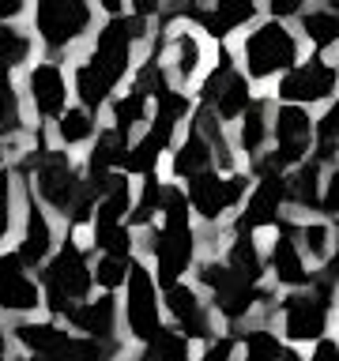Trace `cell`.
Returning a JSON list of instances; mask_svg holds the SVG:
<instances>
[{
  "label": "cell",
  "mask_w": 339,
  "mask_h": 361,
  "mask_svg": "<svg viewBox=\"0 0 339 361\" xmlns=\"http://www.w3.org/2000/svg\"><path fill=\"white\" fill-rule=\"evenodd\" d=\"M162 305L166 312L174 316V327L181 335L189 338V343H196V338H215V320L208 312V301L200 298V290L185 286V282H174V286L162 290Z\"/></svg>",
  "instance_id": "2e32d148"
},
{
  "label": "cell",
  "mask_w": 339,
  "mask_h": 361,
  "mask_svg": "<svg viewBox=\"0 0 339 361\" xmlns=\"http://www.w3.org/2000/svg\"><path fill=\"white\" fill-rule=\"evenodd\" d=\"M335 143H339V106L328 102L324 117L313 121V162L324 169H335Z\"/></svg>",
  "instance_id": "1f68e13d"
},
{
  "label": "cell",
  "mask_w": 339,
  "mask_h": 361,
  "mask_svg": "<svg viewBox=\"0 0 339 361\" xmlns=\"http://www.w3.org/2000/svg\"><path fill=\"white\" fill-rule=\"evenodd\" d=\"M19 16H27V4H19V0H4V4H0V19L4 23H11V19H19Z\"/></svg>",
  "instance_id": "bcb514c9"
},
{
  "label": "cell",
  "mask_w": 339,
  "mask_h": 361,
  "mask_svg": "<svg viewBox=\"0 0 339 361\" xmlns=\"http://www.w3.org/2000/svg\"><path fill=\"white\" fill-rule=\"evenodd\" d=\"M324 166H316L313 158H305L290 169V173H282L287 180V203L298 211H321V185H324Z\"/></svg>",
  "instance_id": "cb8c5ba5"
},
{
  "label": "cell",
  "mask_w": 339,
  "mask_h": 361,
  "mask_svg": "<svg viewBox=\"0 0 339 361\" xmlns=\"http://www.w3.org/2000/svg\"><path fill=\"white\" fill-rule=\"evenodd\" d=\"M23 128V109H19V94L11 87V75L0 72V132H19Z\"/></svg>",
  "instance_id": "f35d334b"
},
{
  "label": "cell",
  "mask_w": 339,
  "mask_h": 361,
  "mask_svg": "<svg viewBox=\"0 0 339 361\" xmlns=\"http://www.w3.org/2000/svg\"><path fill=\"white\" fill-rule=\"evenodd\" d=\"M136 361H151V357H147V354H143V350H140V357H136Z\"/></svg>",
  "instance_id": "f907efd6"
},
{
  "label": "cell",
  "mask_w": 339,
  "mask_h": 361,
  "mask_svg": "<svg viewBox=\"0 0 339 361\" xmlns=\"http://www.w3.org/2000/svg\"><path fill=\"white\" fill-rule=\"evenodd\" d=\"M90 264L87 252L79 248L76 233H64V241L56 245V252L42 264V305L49 309V316L64 320L68 309L90 298Z\"/></svg>",
  "instance_id": "3957f363"
},
{
  "label": "cell",
  "mask_w": 339,
  "mask_h": 361,
  "mask_svg": "<svg viewBox=\"0 0 339 361\" xmlns=\"http://www.w3.org/2000/svg\"><path fill=\"white\" fill-rule=\"evenodd\" d=\"M53 132H56V143L61 147H79V143H90L98 135V117L79 106H68L61 117L53 121Z\"/></svg>",
  "instance_id": "4dcf8cb0"
},
{
  "label": "cell",
  "mask_w": 339,
  "mask_h": 361,
  "mask_svg": "<svg viewBox=\"0 0 339 361\" xmlns=\"http://www.w3.org/2000/svg\"><path fill=\"white\" fill-rule=\"evenodd\" d=\"M8 158V132H0V162Z\"/></svg>",
  "instance_id": "c3c4849f"
},
{
  "label": "cell",
  "mask_w": 339,
  "mask_h": 361,
  "mask_svg": "<svg viewBox=\"0 0 339 361\" xmlns=\"http://www.w3.org/2000/svg\"><path fill=\"white\" fill-rule=\"evenodd\" d=\"M68 324L79 331V338H95V343H117V298L98 293L68 309Z\"/></svg>",
  "instance_id": "44dd1931"
},
{
  "label": "cell",
  "mask_w": 339,
  "mask_h": 361,
  "mask_svg": "<svg viewBox=\"0 0 339 361\" xmlns=\"http://www.w3.org/2000/svg\"><path fill=\"white\" fill-rule=\"evenodd\" d=\"M268 102L253 98V106H249L242 117H237V151H242L249 162L253 158L264 154V143H268Z\"/></svg>",
  "instance_id": "f546056e"
},
{
  "label": "cell",
  "mask_w": 339,
  "mask_h": 361,
  "mask_svg": "<svg viewBox=\"0 0 339 361\" xmlns=\"http://www.w3.org/2000/svg\"><path fill=\"white\" fill-rule=\"evenodd\" d=\"M23 169L30 173V185H27V188L34 192V196H42L53 211H61V214L72 211L79 188H83V177H79L72 154L45 147V143H42V132H38V151L27 154Z\"/></svg>",
  "instance_id": "52a82bcc"
},
{
  "label": "cell",
  "mask_w": 339,
  "mask_h": 361,
  "mask_svg": "<svg viewBox=\"0 0 339 361\" xmlns=\"http://www.w3.org/2000/svg\"><path fill=\"white\" fill-rule=\"evenodd\" d=\"M170 169H174V177L177 180H189V177H200V173H208V169H215V154H211V147L203 143V135L189 124V132L177 140L174 147V162H170Z\"/></svg>",
  "instance_id": "4316f807"
},
{
  "label": "cell",
  "mask_w": 339,
  "mask_h": 361,
  "mask_svg": "<svg viewBox=\"0 0 339 361\" xmlns=\"http://www.w3.org/2000/svg\"><path fill=\"white\" fill-rule=\"evenodd\" d=\"M68 75L56 61H38L27 72V98L42 121H56L68 109Z\"/></svg>",
  "instance_id": "ac0fdd59"
},
{
  "label": "cell",
  "mask_w": 339,
  "mask_h": 361,
  "mask_svg": "<svg viewBox=\"0 0 339 361\" xmlns=\"http://www.w3.org/2000/svg\"><path fill=\"white\" fill-rule=\"evenodd\" d=\"M302 61V42L287 23L264 19L242 38V75L245 79H275Z\"/></svg>",
  "instance_id": "8992f818"
},
{
  "label": "cell",
  "mask_w": 339,
  "mask_h": 361,
  "mask_svg": "<svg viewBox=\"0 0 339 361\" xmlns=\"http://www.w3.org/2000/svg\"><path fill=\"white\" fill-rule=\"evenodd\" d=\"M294 241H298V252L305 256V264H328L335 256L332 248V226L328 222H298L294 226Z\"/></svg>",
  "instance_id": "d6a6232c"
},
{
  "label": "cell",
  "mask_w": 339,
  "mask_h": 361,
  "mask_svg": "<svg viewBox=\"0 0 339 361\" xmlns=\"http://www.w3.org/2000/svg\"><path fill=\"white\" fill-rule=\"evenodd\" d=\"M11 222H16V214H11V169H0V241L8 237Z\"/></svg>",
  "instance_id": "b9f144b4"
},
{
  "label": "cell",
  "mask_w": 339,
  "mask_h": 361,
  "mask_svg": "<svg viewBox=\"0 0 339 361\" xmlns=\"http://www.w3.org/2000/svg\"><path fill=\"white\" fill-rule=\"evenodd\" d=\"M335 64L328 61V56H309V61H298L290 68V72L279 75V87H275V98L282 106H316V102H332L335 94Z\"/></svg>",
  "instance_id": "7c38bea8"
},
{
  "label": "cell",
  "mask_w": 339,
  "mask_h": 361,
  "mask_svg": "<svg viewBox=\"0 0 339 361\" xmlns=\"http://www.w3.org/2000/svg\"><path fill=\"white\" fill-rule=\"evenodd\" d=\"M234 350H237L234 335H215V338H208V346L200 350L196 361H234Z\"/></svg>",
  "instance_id": "60d3db41"
},
{
  "label": "cell",
  "mask_w": 339,
  "mask_h": 361,
  "mask_svg": "<svg viewBox=\"0 0 339 361\" xmlns=\"http://www.w3.org/2000/svg\"><path fill=\"white\" fill-rule=\"evenodd\" d=\"M42 290L16 252H0V309L4 312H38Z\"/></svg>",
  "instance_id": "603a6c76"
},
{
  "label": "cell",
  "mask_w": 339,
  "mask_h": 361,
  "mask_svg": "<svg viewBox=\"0 0 339 361\" xmlns=\"http://www.w3.org/2000/svg\"><path fill=\"white\" fill-rule=\"evenodd\" d=\"M162 192H166V180L158 177V173H147L143 177V192L140 196H132V211H129V226H147L151 230V222H155V214L162 211Z\"/></svg>",
  "instance_id": "e575fe53"
},
{
  "label": "cell",
  "mask_w": 339,
  "mask_h": 361,
  "mask_svg": "<svg viewBox=\"0 0 339 361\" xmlns=\"http://www.w3.org/2000/svg\"><path fill=\"white\" fill-rule=\"evenodd\" d=\"M298 27L302 34L313 42L316 56H324L328 49H335L339 42V11L332 4H321V8H305L298 16Z\"/></svg>",
  "instance_id": "f1b7e54d"
},
{
  "label": "cell",
  "mask_w": 339,
  "mask_h": 361,
  "mask_svg": "<svg viewBox=\"0 0 339 361\" xmlns=\"http://www.w3.org/2000/svg\"><path fill=\"white\" fill-rule=\"evenodd\" d=\"M282 203H287V180L275 169H260L253 173V188L242 200V211L234 219V233H249L256 230H275V226L287 219L282 214Z\"/></svg>",
  "instance_id": "8fae6325"
},
{
  "label": "cell",
  "mask_w": 339,
  "mask_h": 361,
  "mask_svg": "<svg viewBox=\"0 0 339 361\" xmlns=\"http://www.w3.org/2000/svg\"><path fill=\"white\" fill-rule=\"evenodd\" d=\"M249 173H215V169H208V173L200 177H189L185 185H181V192H185L189 200V211L196 214L200 222L215 226L222 219L230 207H242V200L249 196Z\"/></svg>",
  "instance_id": "9c48e42d"
},
{
  "label": "cell",
  "mask_w": 339,
  "mask_h": 361,
  "mask_svg": "<svg viewBox=\"0 0 339 361\" xmlns=\"http://www.w3.org/2000/svg\"><path fill=\"white\" fill-rule=\"evenodd\" d=\"M196 282L211 293V309L219 312L226 324H242L256 309L275 312V293H271L268 286H249V282H242L222 259H215V256L196 264Z\"/></svg>",
  "instance_id": "5b68a950"
},
{
  "label": "cell",
  "mask_w": 339,
  "mask_h": 361,
  "mask_svg": "<svg viewBox=\"0 0 339 361\" xmlns=\"http://www.w3.org/2000/svg\"><path fill=\"white\" fill-rule=\"evenodd\" d=\"M268 135H271V151L253 158V173L260 169H275V173H287L298 162H305L313 151V117L309 109L298 106H279L268 117Z\"/></svg>",
  "instance_id": "ba28073f"
},
{
  "label": "cell",
  "mask_w": 339,
  "mask_h": 361,
  "mask_svg": "<svg viewBox=\"0 0 339 361\" xmlns=\"http://www.w3.org/2000/svg\"><path fill=\"white\" fill-rule=\"evenodd\" d=\"M0 361H8V357H0Z\"/></svg>",
  "instance_id": "816d5d0a"
},
{
  "label": "cell",
  "mask_w": 339,
  "mask_h": 361,
  "mask_svg": "<svg viewBox=\"0 0 339 361\" xmlns=\"http://www.w3.org/2000/svg\"><path fill=\"white\" fill-rule=\"evenodd\" d=\"M147 38V23L136 16H109L98 27V38L90 45V53L72 68V90L79 98V109L95 113L109 106L113 90L129 79L136 64V42Z\"/></svg>",
  "instance_id": "6da1fadb"
},
{
  "label": "cell",
  "mask_w": 339,
  "mask_h": 361,
  "mask_svg": "<svg viewBox=\"0 0 339 361\" xmlns=\"http://www.w3.org/2000/svg\"><path fill=\"white\" fill-rule=\"evenodd\" d=\"M339 207V169H328L324 173V185H321V214L332 219Z\"/></svg>",
  "instance_id": "7bdbcfd3"
},
{
  "label": "cell",
  "mask_w": 339,
  "mask_h": 361,
  "mask_svg": "<svg viewBox=\"0 0 339 361\" xmlns=\"http://www.w3.org/2000/svg\"><path fill=\"white\" fill-rule=\"evenodd\" d=\"M30 361H34V357H30Z\"/></svg>",
  "instance_id": "f5cc1de1"
},
{
  "label": "cell",
  "mask_w": 339,
  "mask_h": 361,
  "mask_svg": "<svg viewBox=\"0 0 339 361\" xmlns=\"http://www.w3.org/2000/svg\"><path fill=\"white\" fill-rule=\"evenodd\" d=\"M279 361H305V357H302V354H298V350H294V346H282Z\"/></svg>",
  "instance_id": "7dc6e473"
},
{
  "label": "cell",
  "mask_w": 339,
  "mask_h": 361,
  "mask_svg": "<svg viewBox=\"0 0 339 361\" xmlns=\"http://www.w3.org/2000/svg\"><path fill=\"white\" fill-rule=\"evenodd\" d=\"M294 219H282L275 226V241H271V252L264 259V271H271V279L279 282V286L287 290H305L313 279L309 264H305V256L298 252V241H294Z\"/></svg>",
  "instance_id": "e0dca14e"
},
{
  "label": "cell",
  "mask_w": 339,
  "mask_h": 361,
  "mask_svg": "<svg viewBox=\"0 0 339 361\" xmlns=\"http://www.w3.org/2000/svg\"><path fill=\"white\" fill-rule=\"evenodd\" d=\"M275 312L282 316V335L298 343H321L332 327V309L321 305L309 290H290L287 298L275 301Z\"/></svg>",
  "instance_id": "9a60e30c"
},
{
  "label": "cell",
  "mask_w": 339,
  "mask_h": 361,
  "mask_svg": "<svg viewBox=\"0 0 339 361\" xmlns=\"http://www.w3.org/2000/svg\"><path fill=\"white\" fill-rule=\"evenodd\" d=\"M200 64H203V42L196 38L192 30H177L166 45V75H174L177 83H189V79L200 75Z\"/></svg>",
  "instance_id": "d4e9b609"
},
{
  "label": "cell",
  "mask_w": 339,
  "mask_h": 361,
  "mask_svg": "<svg viewBox=\"0 0 339 361\" xmlns=\"http://www.w3.org/2000/svg\"><path fill=\"white\" fill-rule=\"evenodd\" d=\"M53 245H56V237H53V222H49V214L42 211V203L38 196L27 188V219H23V241L16 248V259L23 267H42L45 259L53 256Z\"/></svg>",
  "instance_id": "7402d4cb"
},
{
  "label": "cell",
  "mask_w": 339,
  "mask_h": 361,
  "mask_svg": "<svg viewBox=\"0 0 339 361\" xmlns=\"http://www.w3.org/2000/svg\"><path fill=\"white\" fill-rule=\"evenodd\" d=\"M162 226L147 233V256H151V279L158 290L181 282V275L196 259V230H192V211L181 185H166L162 192Z\"/></svg>",
  "instance_id": "7a4b0ae2"
},
{
  "label": "cell",
  "mask_w": 339,
  "mask_h": 361,
  "mask_svg": "<svg viewBox=\"0 0 339 361\" xmlns=\"http://www.w3.org/2000/svg\"><path fill=\"white\" fill-rule=\"evenodd\" d=\"M268 11H271V19L287 23V16H302V11H305V4H302V0H282V4H271Z\"/></svg>",
  "instance_id": "f6af8a7d"
},
{
  "label": "cell",
  "mask_w": 339,
  "mask_h": 361,
  "mask_svg": "<svg viewBox=\"0 0 339 361\" xmlns=\"http://www.w3.org/2000/svg\"><path fill=\"white\" fill-rule=\"evenodd\" d=\"M181 16L196 23L208 38L226 42L234 30H242V27H249V23L256 19V4L253 0H219V4H208V8L189 4V8H181Z\"/></svg>",
  "instance_id": "d6986e66"
},
{
  "label": "cell",
  "mask_w": 339,
  "mask_h": 361,
  "mask_svg": "<svg viewBox=\"0 0 339 361\" xmlns=\"http://www.w3.org/2000/svg\"><path fill=\"white\" fill-rule=\"evenodd\" d=\"M124 324L136 343H151V335L162 327V312H158V286L151 279L143 259L129 264V279H124Z\"/></svg>",
  "instance_id": "5bb4252c"
},
{
  "label": "cell",
  "mask_w": 339,
  "mask_h": 361,
  "mask_svg": "<svg viewBox=\"0 0 339 361\" xmlns=\"http://www.w3.org/2000/svg\"><path fill=\"white\" fill-rule=\"evenodd\" d=\"M129 264H132V259H109V256H102L98 267H90V282H98L106 293L121 290L124 279H129Z\"/></svg>",
  "instance_id": "ab89813d"
},
{
  "label": "cell",
  "mask_w": 339,
  "mask_h": 361,
  "mask_svg": "<svg viewBox=\"0 0 339 361\" xmlns=\"http://www.w3.org/2000/svg\"><path fill=\"white\" fill-rule=\"evenodd\" d=\"M237 343H242V361H279V354H282L279 335L271 331V327H264V324L245 327Z\"/></svg>",
  "instance_id": "8d00e7d4"
},
{
  "label": "cell",
  "mask_w": 339,
  "mask_h": 361,
  "mask_svg": "<svg viewBox=\"0 0 339 361\" xmlns=\"http://www.w3.org/2000/svg\"><path fill=\"white\" fill-rule=\"evenodd\" d=\"M309 361H339V346H335V338H332V335H324L321 343L313 346Z\"/></svg>",
  "instance_id": "ee69618b"
},
{
  "label": "cell",
  "mask_w": 339,
  "mask_h": 361,
  "mask_svg": "<svg viewBox=\"0 0 339 361\" xmlns=\"http://www.w3.org/2000/svg\"><path fill=\"white\" fill-rule=\"evenodd\" d=\"M8 346V335H4V327H0V350H4Z\"/></svg>",
  "instance_id": "681fc988"
},
{
  "label": "cell",
  "mask_w": 339,
  "mask_h": 361,
  "mask_svg": "<svg viewBox=\"0 0 339 361\" xmlns=\"http://www.w3.org/2000/svg\"><path fill=\"white\" fill-rule=\"evenodd\" d=\"M34 53V38L27 30H19L16 23H4L0 27V72H16V68H23L30 61Z\"/></svg>",
  "instance_id": "836d02e7"
},
{
  "label": "cell",
  "mask_w": 339,
  "mask_h": 361,
  "mask_svg": "<svg viewBox=\"0 0 339 361\" xmlns=\"http://www.w3.org/2000/svg\"><path fill=\"white\" fill-rule=\"evenodd\" d=\"M95 23V8L83 0H42L34 8V30L49 53H64L83 38Z\"/></svg>",
  "instance_id": "30bf717a"
},
{
  "label": "cell",
  "mask_w": 339,
  "mask_h": 361,
  "mask_svg": "<svg viewBox=\"0 0 339 361\" xmlns=\"http://www.w3.org/2000/svg\"><path fill=\"white\" fill-rule=\"evenodd\" d=\"M109 106H113L109 132L117 135V140L132 143V132H136V128H143L147 117H151V102H147V94H143L140 87H129L124 94L109 98Z\"/></svg>",
  "instance_id": "484cf974"
},
{
  "label": "cell",
  "mask_w": 339,
  "mask_h": 361,
  "mask_svg": "<svg viewBox=\"0 0 339 361\" xmlns=\"http://www.w3.org/2000/svg\"><path fill=\"white\" fill-rule=\"evenodd\" d=\"M143 354L151 357V361H189L192 343L177 331V327H166V324H162V327L151 335V343H143Z\"/></svg>",
  "instance_id": "d590c367"
},
{
  "label": "cell",
  "mask_w": 339,
  "mask_h": 361,
  "mask_svg": "<svg viewBox=\"0 0 339 361\" xmlns=\"http://www.w3.org/2000/svg\"><path fill=\"white\" fill-rule=\"evenodd\" d=\"M95 248L109 259H132L136 252V237L129 226H95Z\"/></svg>",
  "instance_id": "74e56055"
},
{
  "label": "cell",
  "mask_w": 339,
  "mask_h": 361,
  "mask_svg": "<svg viewBox=\"0 0 339 361\" xmlns=\"http://www.w3.org/2000/svg\"><path fill=\"white\" fill-rule=\"evenodd\" d=\"M11 338L34 354V361H113L121 354V343L79 338L56 320H23L11 327Z\"/></svg>",
  "instance_id": "277c9868"
},
{
  "label": "cell",
  "mask_w": 339,
  "mask_h": 361,
  "mask_svg": "<svg viewBox=\"0 0 339 361\" xmlns=\"http://www.w3.org/2000/svg\"><path fill=\"white\" fill-rule=\"evenodd\" d=\"M200 106L211 109L219 121H237L249 106H253L249 79L234 68V56L226 49L219 53V64L208 72V79L200 83Z\"/></svg>",
  "instance_id": "4fadbf2b"
},
{
  "label": "cell",
  "mask_w": 339,
  "mask_h": 361,
  "mask_svg": "<svg viewBox=\"0 0 339 361\" xmlns=\"http://www.w3.org/2000/svg\"><path fill=\"white\" fill-rule=\"evenodd\" d=\"M222 264L230 267L242 282H249V286H264V252L256 248V241L249 233L230 237V248H226Z\"/></svg>",
  "instance_id": "83f0119b"
},
{
  "label": "cell",
  "mask_w": 339,
  "mask_h": 361,
  "mask_svg": "<svg viewBox=\"0 0 339 361\" xmlns=\"http://www.w3.org/2000/svg\"><path fill=\"white\" fill-rule=\"evenodd\" d=\"M174 135H177L174 124L147 117L143 135H136V140L129 143V151H124V158H121V173L124 177H129V173H136V177L158 173V158L174 147Z\"/></svg>",
  "instance_id": "ffe728a7"
}]
</instances>
